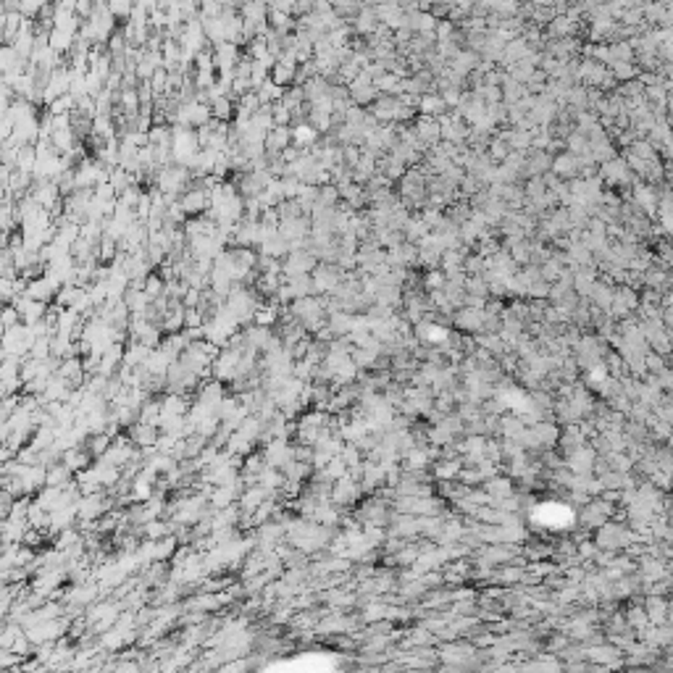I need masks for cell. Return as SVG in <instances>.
Listing matches in <instances>:
<instances>
[{
    "mask_svg": "<svg viewBox=\"0 0 673 673\" xmlns=\"http://www.w3.org/2000/svg\"><path fill=\"white\" fill-rule=\"evenodd\" d=\"M584 658L589 660V663L618 668V665H623V649H618V647L610 645V642H594V645H589L584 649Z\"/></svg>",
    "mask_w": 673,
    "mask_h": 673,
    "instance_id": "cell-1",
    "label": "cell"
},
{
    "mask_svg": "<svg viewBox=\"0 0 673 673\" xmlns=\"http://www.w3.org/2000/svg\"><path fill=\"white\" fill-rule=\"evenodd\" d=\"M594 458H597V450L592 448V445H581V448L571 450V452H566V468L571 471V474H592V465H594Z\"/></svg>",
    "mask_w": 673,
    "mask_h": 673,
    "instance_id": "cell-2",
    "label": "cell"
},
{
    "mask_svg": "<svg viewBox=\"0 0 673 673\" xmlns=\"http://www.w3.org/2000/svg\"><path fill=\"white\" fill-rule=\"evenodd\" d=\"M358 497H360V484H358L356 479H350V476L344 474L331 481L329 500L334 502V505H350V502H356Z\"/></svg>",
    "mask_w": 673,
    "mask_h": 673,
    "instance_id": "cell-3",
    "label": "cell"
},
{
    "mask_svg": "<svg viewBox=\"0 0 673 673\" xmlns=\"http://www.w3.org/2000/svg\"><path fill=\"white\" fill-rule=\"evenodd\" d=\"M452 324L461 331H481L484 308H468V305H463L458 311H452Z\"/></svg>",
    "mask_w": 673,
    "mask_h": 673,
    "instance_id": "cell-4",
    "label": "cell"
},
{
    "mask_svg": "<svg viewBox=\"0 0 673 673\" xmlns=\"http://www.w3.org/2000/svg\"><path fill=\"white\" fill-rule=\"evenodd\" d=\"M531 434H534V442H537V450H553L557 445V436H560V429L555 421H537L531 423Z\"/></svg>",
    "mask_w": 673,
    "mask_h": 673,
    "instance_id": "cell-5",
    "label": "cell"
},
{
    "mask_svg": "<svg viewBox=\"0 0 673 673\" xmlns=\"http://www.w3.org/2000/svg\"><path fill=\"white\" fill-rule=\"evenodd\" d=\"M550 172H553L557 179H563V182H568V179H576V176H579V172H581V158H579V156H573V153H560L557 158H553Z\"/></svg>",
    "mask_w": 673,
    "mask_h": 673,
    "instance_id": "cell-6",
    "label": "cell"
},
{
    "mask_svg": "<svg viewBox=\"0 0 673 673\" xmlns=\"http://www.w3.org/2000/svg\"><path fill=\"white\" fill-rule=\"evenodd\" d=\"M515 481L510 479V476H489V479H484V492H487L492 500H500V497H508V495H513Z\"/></svg>",
    "mask_w": 673,
    "mask_h": 673,
    "instance_id": "cell-7",
    "label": "cell"
},
{
    "mask_svg": "<svg viewBox=\"0 0 673 673\" xmlns=\"http://www.w3.org/2000/svg\"><path fill=\"white\" fill-rule=\"evenodd\" d=\"M584 442H587V436L581 434L579 423H566V432L557 436V445H560V450H563V455L571 452V450L581 448Z\"/></svg>",
    "mask_w": 673,
    "mask_h": 673,
    "instance_id": "cell-8",
    "label": "cell"
},
{
    "mask_svg": "<svg viewBox=\"0 0 673 673\" xmlns=\"http://www.w3.org/2000/svg\"><path fill=\"white\" fill-rule=\"evenodd\" d=\"M626 623H629V629H634V634L639 631V629H645L647 623H649V618H647V613H645V607L642 605H636V607H631L626 616Z\"/></svg>",
    "mask_w": 673,
    "mask_h": 673,
    "instance_id": "cell-9",
    "label": "cell"
},
{
    "mask_svg": "<svg viewBox=\"0 0 673 673\" xmlns=\"http://www.w3.org/2000/svg\"><path fill=\"white\" fill-rule=\"evenodd\" d=\"M421 284L426 287V290L432 292V290H442L445 287V271L442 268H432L426 277L421 279Z\"/></svg>",
    "mask_w": 673,
    "mask_h": 673,
    "instance_id": "cell-10",
    "label": "cell"
}]
</instances>
